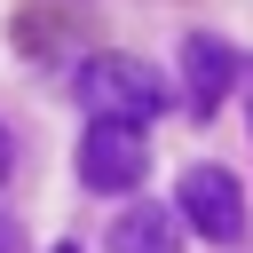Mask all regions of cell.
Listing matches in <instances>:
<instances>
[{
    "mask_svg": "<svg viewBox=\"0 0 253 253\" xmlns=\"http://www.w3.org/2000/svg\"><path fill=\"white\" fill-rule=\"evenodd\" d=\"M55 253H79V245H55Z\"/></svg>",
    "mask_w": 253,
    "mask_h": 253,
    "instance_id": "8",
    "label": "cell"
},
{
    "mask_svg": "<svg viewBox=\"0 0 253 253\" xmlns=\"http://www.w3.org/2000/svg\"><path fill=\"white\" fill-rule=\"evenodd\" d=\"M111 253H182V221L166 206H126L111 221Z\"/></svg>",
    "mask_w": 253,
    "mask_h": 253,
    "instance_id": "5",
    "label": "cell"
},
{
    "mask_svg": "<svg viewBox=\"0 0 253 253\" xmlns=\"http://www.w3.org/2000/svg\"><path fill=\"white\" fill-rule=\"evenodd\" d=\"M8 166H16V142H8V126H0V182H8Z\"/></svg>",
    "mask_w": 253,
    "mask_h": 253,
    "instance_id": "7",
    "label": "cell"
},
{
    "mask_svg": "<svg viewBox=\"0 0 253 253\" xmlns=\"http://www.w3.org/2000/svg\"><path fill=\"white\" fill-rule=\"evenodd\" d=\"M79 103H87V119H134V126H150L166 111V87L134 55H87L79 63Z\"/></svg>",
    "mask_w": 253,
    "mask_h": 253,
    "instance_id": "1",
    "label": "cell"
},
{
    "mask_svg": "<svg viewBox=\"0 0 253 253\" xmlns=\"http://www.w3.org/2000/svg\"><path fill=\"white\" fill-rule=\"evenodd\" d=\"M174 206H182V221H190L206 245H237V237H245V190H237L229 166H190L182 190H174Z\"/></svg>",
    "mask_w": 253,
    "mask_h": 253,
    "instance_id": "3",
    "label": "cell"
},
{
    "mask_svg": "<svg viewBox=\"0 0 253 253\" xmlns=\"http://www.w3.org/2000/svg\"><path fill=\"white\" fill-rule=\"evenodd\" d=\"M142 166H150V142H142L134 119H87V134H79V182L87 190H103V198L134 190Z\"/></svg>",
    "mask_w": 253,
    "mask_h": 253,
    "instance_id": "2",
    "label": "cell"
},
{
    "mask_svg": "<svg viewBox=\"0 0 253 253\" xmlns=\"http://www.w3.org/2000/svg\"><path fill=\"white\" fill-rule=\"evenodd\" d=\"M0 253H24V229H16V213L0 206Z\"/></svg>",
    "mask_w": 253,
    "mask_h": 253,
    "instance_id": "6",
    "label": "cell"
},
{
    "mask_svg": "<svg viewBox=\"0 0 253 253\" xmlns=\"http://www.w3.org/2000/svg\"><path fill=\"white\" fill-rule=\"evenodd\" d=\"M182 79H190V87H182L190 111L213 119V111L229 103V87H237V55H229L221 40H206V32H190V40H182Z\"/></svg>",
    "mask_w": 253,
    "mask_h": 253,
    "instance_id": "4",
    "label": "cell"
}]
</instances>
